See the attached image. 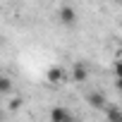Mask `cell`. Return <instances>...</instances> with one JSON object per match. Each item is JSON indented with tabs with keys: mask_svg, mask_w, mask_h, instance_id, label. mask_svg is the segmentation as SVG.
I'll return each mask as SVG.
<instances>
[{
	"mask_svg": "<svg viewBox=\"0 0 122 122\" xmlns=\"http://www.w3.org/2000/svg\"><path fill=\"white\" fill-rule=\"evenodd\" d=\"M12 91V79L5 77V74H0V96L3 93H10Z\"/></svg>",
	"mask_w": 122,
	"mask_h": 122,
	"instance_id": "7",
	"label": "cell"
},
{
	"mask_svg": "<svg viewBox=\"0 0 122 122\" xmlns=\"http://www.w3.org/2000/svg\"><path fill=\"white\" fill-rule=\"evenodd\" d=\"M105 115H108V122H122V110L117 105H108Z\"/></svg>",
	"mask_w": 122,
	"mask_h": 122,
	"instance_id": "6",
	"label": "cell"
},
{
	"mask_svg": "<svg viewBox=\"0 0 122 122\" xmlns=\"http://www.w3.org/2000/svg\"><path fill=\"white\" fill-rule=\"evenodd\" d=\"M89 105L96 108V110H105L108 108V98L101 91H93V93H89Z\"/></svg>",
	"mask_w": 122,
	"mask_h": 122,
	"instance_id": "3",
	"label": "cell"
},
{
	"mask_svg": "<svg viewBox=\"0 0 122 122\" xmlns=\"http://www.w3.org/2000/svg\"><path fill=\"white\" fill-rule=\"evenodd\" d=\"M19 105H22V98H12L7 108H10V110H19Z\"/></svg>",
	"mask_w": 122,
	"mask_h": 122,
	"instance_id": "8",
	"label": "cell"
},
{
	"mask_svg": "<svg viewBox=\"0 0 122 122\" xmlns=\"http://www.w3.org/2000/svg\"><path fill=\"white\" fill-rule=\"evenodd\" d=\"M50 122H77V120H74V115H72L67 108L55 105V108L50 110Z\"/></svg>",
	"mask_w": 122,
	"mask_h": 122,
	"instance_id": "2",
	"label": "cell"
},
{
	"mask_svg": "<svg viewBox=\"0 0 122 122\" xmlns=\"http://www.w3.org/2000/svg\"><path fill=\"white\" fill-rule=\"evenodd\" d=\"M65 79H67V72H65V67H60V65H53V67H48V72H46V81H48V84L57 86V84H62Z\"/></svg>",
	"mask_w": 122,
	"mask_h": 122,
	"instance_id": "1",
	"label": "cell"
},
{
	"mask_svg": "<svg viewBox=\"0 0 122 122\" xmlns=\"http://www.w3.org/2000/svg\"><path fill=\"white\" fill-rule=\"evenodd\" d=\"M72 79H74L77 84H81V81H86V79H89V70H86V65H81V62H77V65L72 67Z\"/></svg>",
	"mask_w": 122,
	"mask_h": 122,
	"instance_id": "5",
	"label": "cell"
},
{
	"mask_svg": "<svg viewBox=\"0 0 122 122\" xmlns=\"http://www.w3.org/2000/svg\"><path fill=\"white\" fill-rule=\"evenodd\" d=\"M60 22H62L65 26H72L74 22H77V12L70 7V5H65V7H60Z\"/></svg>",
	"mask_w": 122,
	"mask_h": 122,
	"instance_id": "4",
	"label": "cell"
}]
</instances>
